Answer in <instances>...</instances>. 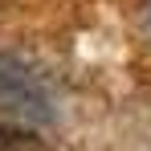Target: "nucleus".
Segmentation results:
<instances>
[{"instance_id":"nucleus-1","label":"nucleus","mask_w":151,"mask_h":151,"mask_svg":"<svg viewBox=\"0 0 151 151\" xmlns=\"http://www.w3.org/2000/svg\"><path fill=\"white\" fill-rule=\"evenodd\" d=\"M0 110L21 123H57L61 119L53 82L37 65H29L12 53H0Z\"/></svg>"},{"instance_id":"nucleus-2","label":"nucleus","mask_w":151,"mask_h":151,"mask_svg":"<svg viewBox=\"0 0 151 151\" xmlns=\"http://www.w3.org/2000/svg\"><path fill=\"white\" fill-rule=\"evenodd\" d=\"M0 151H49V143L25 123H0Z\"/></svg>"}]
</instances>
